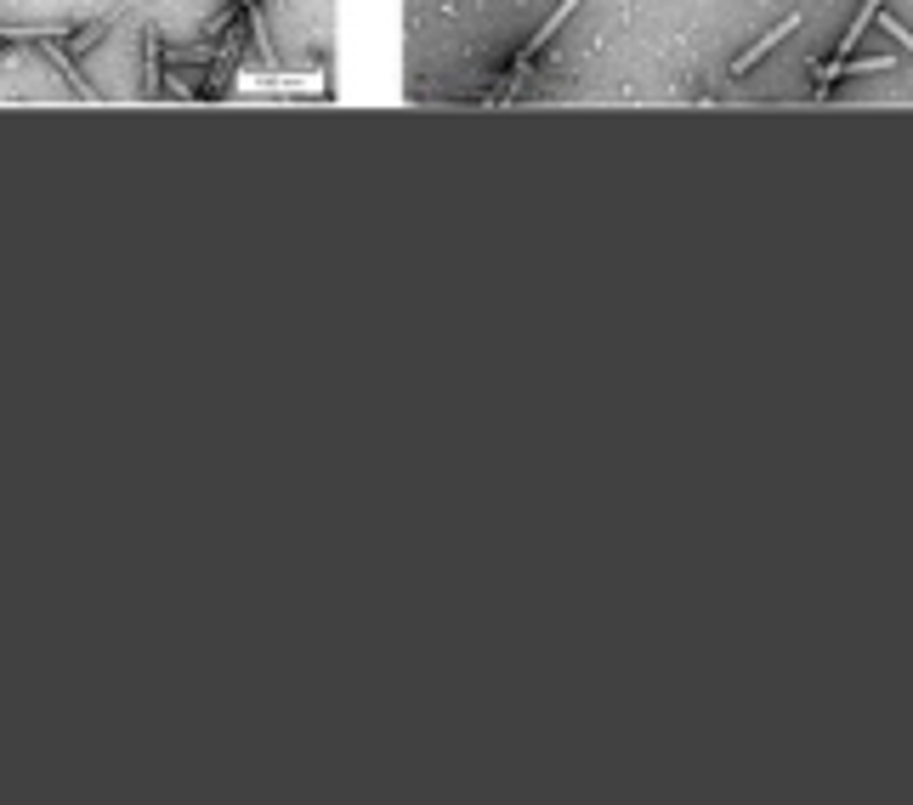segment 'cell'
I'll return each instance as SVG.
<instances>
[{"label": "cell", "instance_id": "obj_1", "mask_svg": "<svg viewBox=\"0 0 913 805\" xmlns=\"http://www.w3.org/2000/svg\"><path fill=\"white\" fill-rule=\"evenodd\" d=\"M879 68H891V58H834V63H823L817 68V91H828L834 80H846V74H879Z\"/></svg>", "mask_w": 913, "mask_h": 805}, {"label": "cell", "instance_id": "obj_2", "mask_svg": "<svg viewBox=\"0 0 913 805\" xmlns=\"http://www.w3.org/2000/svg\"><path fill=\"white\" fill-rule=\"evenodd\" d=\"M795 23H800V17H783V23H777V29H766V35H760V40L749 46V52H744L738 63H732V74H749V68L760 63V58H766V52H772V46H777V40H789V35H795Z\"/></svg>", "mask_w": 913, "mask_h": 805}, {"label": "cell", "instance_id": "obj_3", "mask_svg": "<svg viewBox=\"0 0 913 805\" xmlns=\"http://www.w3.org/2000/svg\"><path fill=\"white\" fill-rule=\"evenodd\" d=\"M109 29H114V17H97V23H86V29H74V35H68V58H86Z\"/></svg>", "mask_w": 913, "mask_h": 805}, {"label": "cell", "instance_id": "obj_4", "mask_svg": "<svg viewBox=\"0 0 913 805\" xmlns=\"http://www.w3.org/2000/svg\"><path fill=\"white\" fill-rule=\"evenodd\" d=\"M573 7H579V0H562V7H556V12H550V17L540 23V29H534V40H528V52H522V63H528V58H534V52H540V46H545V40H550L556 29H562V23H568V12H573Z\"/></svg>", "mask_w": 913, "mask_h": 805}, {"label": "cell", "instance_id": "obj_5", "mask_svg": "<svg viewBox=\"0 0 913 805\" xmlns=\"http://www.w3.org/2000/svg\"><path fill=\"white\" fill-rule=\"evenodd\" d=\"M879 17V0H862V12H857V23L846 29V40H840V52H857V40H862V29H868V23Z\"/></svg>", "mask_w": 913, "mask_h": 805}, {"label": "cell", "instance_id": "obj_6", "mask_svg": "<svg viewBox=\"0 0 913 805\" xmlns=\"http://www.w3.org/2000/svg\"><path fill=\"white\" fill-rule=\"evenodd\" d=\"M879 23H885V35H897V40H902V52H913V35L902 29V23H897L891 12H879Z\"/></svg>", "mask_w": 913, "mask_h": 805}]
</instances>
